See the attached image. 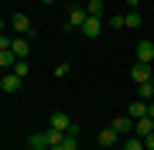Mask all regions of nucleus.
<instances>
[{
    "label": "nucleus",
    "instance_id": "nucleus-8",
    "mask_svg": "<svg viewBox=\"0 0 154 150\" xmlns=\"http://www.w3.org/2000/svg\"><path fill=\"white\" fill-rule=\"evenodd\" d=\"M21 82H24L21 75H14V72H7L4 78H0V89H4V92H17V89H21Z\"/></svg>",
    "mask_w": 154,
    "mask_h": 150
},
{
    "label": "nucleus",
    "instance_id": "nucleus-19",
    "mask_svg": "<svg viewBox=\"0 0 154 150\" xmlns=\"http://www.w3.org/2000/svg\"><path fill=\"white\" fill-rule=\"evenodd\" d=\"M62 150H79V137L65 133V137H62Z\"/></svg>",
    "mask_w": 154,
    "mask_h": 150
},
{
    "label": "nucleus",
    "instance_id": "nucleus-6",
    "mask_svg": "<svg viewBox=\"0 0 154 150\" xmlns=\"http://www.w3.org/2000/svg\"><path fill=\"white\" fill-rule=\"evenodd\" d=\"M110 126L116 130V137H127V133H134V119H130V116H116V119L110 123Z\"/></svg>",
    "mask_w": 154,
    "mask_h": 150
},
{
    "label": "nucleus",
    "instance_id": "nucleus-26",
    "mask_svg": "<svg viewBox=\"0 0 154 150\" xmlns=\"http://www.w3.org/2000/svg\"><path fill=\"white\" fill-rule=\"evenodd\" d=\"M41 4H55V0H41Z\"/></svg>",
    "mask_w": 154,
    "mask_h": 150
},
{
    "label": "nucleus",
    "instance_id": "nucleus-9",
    "mask_svg": "<svg viewBox=\"0 0 154 150\" xmlns=\"http://www.w3.org/2000/svg\"><path fill=\"white\" fill-rule=\"evenodd\" d=\"M11 51H14L17 58H28V55H31V41L17 34V38H14V45H11Z\"/></svg>",
    "mask_w": 154,
    "mask_h": 150
},
{
    "label": "nucleus",
    "instance_id": "nucleus-7",
    "mask_svg": "<svg viewBox=\"0 0 154 150\" xmlns=\"http://www.w3.org/2000/svg\"><path fill=\"white\" fill-rule=\"evenodd\" d=\"M147 133H154V119H147V116H140V119H134V137H147Z\"/></svg>",
    "mask_w": 154,
    "mask_h": 150
},
{
    "label": "nucleus",
    "instance_id": "nucleus-14",
    "mask_svg": "<svg viewBox=\"0 0 154 150\" xmlns=\"http://www.w3.org/2000/svg\"><path fill=\"white\" fill-rule=\"evenodd\" d=\"M14 61H17V55L11 48H0V68H14Z\"/></svg>",
    "mask_w": 154,
    "mask_h": 150
},
{
    "label": "nucleus",
    "instance_id": "nucleus-28",
    "mask_svg": "<svg viewBox=\"0 0 154 150\" xmlns=\"http://www.w3.org/2000/svg\"><path fill=\"white\" fill-rule=\"evenodd\" d=\"M0 150H4V147H0Z\"/></svg>",
    "mask_w": 154,
    "mask_h": 150
},
{
    "label": "nucleus",
    "instance_id": "nucleus-13",
    "mask_svg": "<svg viewBox=\"0 0 154 150\" xmlns=\"http://www.w3.org/2000/svg\"><path fill=\"white\" fill-rule=\"evenodd\" d=\"M116 143V130L110 126V130H99V147H113Z\"/></svg>",
    "mask_w": 154,
    "mask_h": 150
},
{
    "label": "nucleus",
    "instance_id": "nucleus-22",
    "mask_svg": "<svg viewBox=\"0 0 154 150\" xmlns=\"http://www.w3.org/2000/svg\"><path fill=\"white\" fill-rule=\"evenodd\" d=\"M144 147H147V150H154V133H147V137H144Z\"/></svg>",
    "mask_w": 154,
    "mask_h": 150
},
{
    "label": "nucleus",
    "instance_id": "nucleus-21",
    "mask_svg": "<svg viewBox=\"0 0 154 150\" xmlns=\"http://www.w3.org/2000/svg\"><path fill=\"white\" fill-rule=\"evenodd\" d=\"M110 28H127V21H123V14H120V17H110Z\"/></svg>",
    "mask_w": 154,
    "mask_h": 150
},
{
    "label": "nucleus",
    "instance_id": "nucleus-12",
    "mask_svg": "<svg viewBox=\"0 0 154 150\" xmlns=\"http://www.w3.org/2000/svg\"><path fill=\"white\" fill-rule=\"evenodd\" d=\"M28 147H31V150H48V140H45V133H31V137H28Z\"/></svg>",
    "mask_w": 154,
    "mask_h": 150
},
{
    "label": "nucleus",
    "instance_id": "nucleus-16",
    "mask_svg": "<svg viewBox=\"0 0 154 150\" xmlns=\"http://www.w3.org/2000/svg\"><path fill=\"white\" fill-rule=\"evenodd\" d=\"M123 21H127V28H140L144 17H140V10H127V14H123Z\"/></svg>",
    "mask_w": 154,
    "mask_h": 150
},
{
    "label": "nucleus",
    "instance_id": "nucleus-4",
    "mask_svg": "<svg viewBox=\"0 0 154 150\" xmlns=\"http://www.w3.org/2000/svg\"><path fill=\"white\" fill-rule=\"evenodd\" d=\"M130 78H134V82H151V78H154V72H151V65H144V61H137V65H134L130 68Z\"/></svg>",
    "mask_w": 154,
    "mask_h": 150
},
{
    "label": "nucleus",
    "instance_id": "nucleus-11",
    "mask_svg": "<svg viewBox=\"0 0 154 150\" xmlns=\"http://www.w3.org/2000/svg\"><path fill=\"white\" fill-rule=\"evenodd\" d=\"M137 99H144V102L154 99V78H151V82H140V85H137Z\"/></svg>",
    "mask_w": 154,
    "mask_h": 150
},
{
    "label": "nucleus",
    "instance_id": "nucleus-24",
    "mask_svg": "<svg viewBox=\"0 0 154 150\" xmlns=\"http://www.w3.org/2000/svg\"><path fill=\"white\" fill-rule=\"evenodd\" d=\"M147 119H154V106L151 102H147Z\"/></svg>",
    "mask_w": 154,
    "mask_h": 150
},
{
    "label": "nucleus",
    "instance_id": "nucleus-5",
    "mask_svg": "<svg viewBox=\"0 0 154 150\" xmlns=\"http://www.w3.org/2000/svg\"><path fill=\"white\" fill-rule=\"evenodd\" d=\"M48 126H51V130H62V133H69V126H72V119H69V113H51V119H48Z\"/></svg>",
    "mask_w": 154,
    "mask_h": 150
},
{
    "label": "nucleus",
    "instance_id": "nucleus-3",
    "mask_svg": "<svg viewBox=\"0 0 154 150\" xmlns=\"http://www.w3.org/2000/svg\"><path fill=\"white\" fill-rule=\"evenodd\" d=\"M99 28H103V21H99V17H86V24L79 28V34L93 41V38H99Z\"/></svg>",
    "mask_w": 154,
    "mask_h": 150
},
{
    "label": "nucleus",
    "instance_id": "nucleus-23",
    "mask_svg": "<svg viewBox=\"0 0 154 150\" xmlns=\"http://www.w3.org/2000/svg\"><path fill=\"white\" fill-rule=\"evenodd\" d=\"M137 4H140V0H127V7H130V10H137Z\"/></svg>",
    "mask_w": 154,
    "mask_h": 150
},
{
    "label": "nucleus",
    "instance_id": "nucleus-25",
    "mask_svg": "<svg viewBox=\"0 0 154 150\" xmlns=\"http://www.w3.org/2000/svg\"><path fill=\"white\" fill-rule=\"evenodd\" d=\"M48 150H62V143H58V147H48Z\"/></svg>",
    "mask_w": 154,
    "mask_h": 150
},
{
    "label": "nucleus",
    "instance_id": "nucleus-15",
    "mask_svg": "<svg viewBox=\"0 0 154 150\" xmlns=\"http://www.w3.org/2000/svg\"><path fill=\"white\" fill-rule=\"evenodd\" d=\"M140 116H147V102H144V99L130 102V119H140Z\"/></svg>",
    "mask_w": 154,
    "mask_h": 150
},
{
    "label": "nucleus",
    "instance_id": "nucleus-1",
    "mask_svg": "<svg viewBox=\"0 0 154 150\" xmlns=\"http://www.w3.org/2000/svg\"><path fill=\"white\" fill-rule=\"evenodd\" d=\"M86 7H72V10H69V21H65V31H79V28H82V24H86Z\"/></svg>",
    "mask_w": 154,
    "mask_h": 150
},
{
    "label": "nucleus",
    "instance_id": "nucleus-27",
    "mask_svg": "<svg viewBox=\"0 0 154 150\" xmlns=\"http://www.w3.org/2000/svg\"><path fill=\"white\" fill-rule=\"evenodd\" d=\"M0 34H4V21H0Z\"/></svg>",
    "mask_w": 154,
    "mask_h": 150
},
{
    "label": "nucleus",
    "instance_id": "nucleus-18",
    "mask_svg": "<svg viewBox=\"0 0 154 150\" xmlns=\"http://www.w3.org/2000/svg\"><path fill=\"white\" fill-rule=\"evenodd\" d=\"M86 14L89 17H99V14H103V0H89V4H86Z\"/></svg>",
    "mask_w": 154,
    "mask_h": 150
},
{
    "label": "nucleus",
    "instance_id": "nucleus-17",
    "mask_svg": "<svg viewBox=\"0 0 154 150\" xmlns=\"http://www.w3.org/2000/svg\"><path fill=\"white\" fill-rule=\"evenodd\" d=\"M62 137H65L62 130H51V126L45 130V140H48V147H58V143H62Z\"/></svg>",
    "mask_w": 154,
    "mask_h": 150
},
{
    "label": "nucleus",
    "instance_id": "nucleus-20",
    "mask_svg": "<svg viewBox=\"0 0 154 150\" xmlns=\"http://www.w3.org/2000/svg\"><path fill=\"white\" fill-rule=\"evenodd\" d=\"M123 150H147V147H144L140 137H127V147H123Z\"/></svg>",
    "mask_w": 154,
    "mask_h": 150
},
{
    "label": "nucleus",
    "instance_id": "nucleus-10",
    "mask_svg": "<svg viewBox=\"0 0 154 150\" xmlns=\"http://www.w3.org/2000/svg\"><path fill=\"white\" fill-rule=\"evenodd\" d=\"M137 61H144V65L154 61V45H151V41H140V45H137Z\"/></svg>",
    "mask_w": 154,
    "mask_h": 150
},
{
    "label": "nucleus",
    "instance_id": "nucleus-2",
    "mask_svg": "<svg viewBox=\"0 0 154 150\" xmlns=\"http://www.w3.org/2000/svg\"><path fill=\"white\" fill-rule=\"evenodd\" d=\"M11 28L21 34V38H28V34H31V17H28V14H14V17H11Z\"/></svg>",
    "mask_w": 154,
    "mask_h": 150
}]
</instances>
